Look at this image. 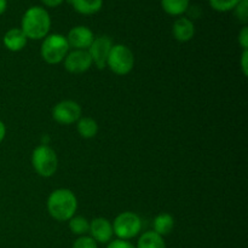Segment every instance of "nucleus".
<instances>
[{"mask_svg":"<svg viewBox=\"0 0 248 248\" xmlns=\"http://www.w3.org/2000/svg\"><path fill=\"white\" fill-rule=\"evenodd\" d=\"M51 28V17L47 10L41 6H31L22 16L21 29L31 40H40L48 35Z\"/></svg>","mask_w":248,"mask_h":248,"instance_id":"obj_1","label":"nucleus"},{"mask_svg":"<svg viewBox=\"0 0 248 248\" xmlns=\"http://www.w3.org/2000/svg\"><path fill=\"white\" fill-rule=\"evenodd\" d=\"M78 208L77 196L69 189H57L47 199V211L53 219L67 222L74 217Z\"/></svg>","mask_w":248,"mask_h":248,"instance_id":"obj_2","label":"nucleus"},{"mask_svg":"<svg viewBox=\"0 0 248 248\" xmlns=\"http://www.w3.org/2000/svg\"><path fill=\"white\" fill-rule=\"evenodd\" d=\"M68 51H69V44L67 38L62 34H50L45 36L40 48L41 57L48 64H58L64 61Z\"/></svg>","mask_w":248,"mask_h":248,"instance_id":"obj_3","label":"nucleus"},{"mask_svg":"<svg viewBox=\"0 0 248 248\" xmlns=\"http://www.w3.org/2000/svg\"><path fill=\"white\" fill-rule=\"evenodd\" d=\"M31 165L36 173L41 177H52L58 167L57 154L52 148L46 144H41L33 150L31 154Z\"/></svg>","mask_w":248,"mask_h":248,"instance_id":"obj_4","label":"nucleus"},{"mask_svg":"<svg viewBox=\"0 0 248 248\" xmlns=\"http://www.w3.org/2000/svg\"><path fill=\"white\" fill-rule=\"evenodd\" d=\"M107 65L116 75H127L135 65V56L127 46L123 44L113 45L109 52Z\"/></svg>","mask_w":248,"mask_h":248,"instance_id":"obj_5","label":"nucleus"},{"mask_svg":"<svg viewBox=\"0 0 248 248\" xmlns=\"http://www.w3.org/2000/svg\"><path fill=\"white\" fill-rule=\"evenodd\" d=\"M113 232L120 240H130L137 236L142 229L140 216L133 212H123L114 219Z\"/></svg>","mask_w":248,"mask_h":248,"instance_id":"obj_6","label":"nucleus"},{"mask_svg":"<svg viewBox=\"0 0 248 248\" xmlns=\"http://www.w3.org/2000/svg\"><path fill=\"white\" fill-rule=\"evenodd\" d=\"M52 118L62 125H70L81 118V107L74 101H62L52 109Z\"/></svg>","mask_w":248,"mask_h":248,"instance_id":"obj_7","label":"nucleus"},{"mask_svg":"<svg viewBox=\"0 0 248 248\" xmlns=\"http://www.w3.org/2000/svg\"><path fill=\"white\" fill-rule=\"evenodd\" d=\"M111 47H113V43L108 36L101 35L93 39L87 51L91 56L92 63H94L98 69H104L107 67V60H108Z\"/></svg>","mask_w":248,"mask_h":248,"instance_id":"obj_8","label":"nucleus"},{"mask_svg":"<svg viewBox=\"0 0 248 248\" xmlns=\"http://www.w3.org/2000/svg\"><path fill=\"white\" fill-rule=\"evenodd\" d=\"M92 65V58L87 50H74L64 58V68L72 74H80L89 70Z\"/></svg>","mask_w":248,"mask_h":248,"instance_id":"obj_9","label":"nucleus"},{"mask_svg":"<svg viewBox=\"0 0 248 248\" xmlns=\"http://www.w3.org/2000/svg\"><path fill=\"white\" fill-rule=\"evenodd\" d=\"M65 38L69 44V47H74L75 50H89L94 35L89 27L77 26L70 29Z\"/></svg>","mask_w":248,"mask_h":248,"instance_id":"obj_10","label":"nucleus"},{"mask_svg":"<svg viewBox=\"0 0 248 248\" xmlns=\"http://www.w3.org/2000/svg\"><path fill=\"white\" fill-rule=\"evenodd\" d=\"M89 232L96 242L99 244H108L113 239V225L106 218H94L93 220L90 222V229Z\"/></svg>","mask_w":248,"mask_h":248,"instance_id":"obj_11","label":"nucleus"},{"mask_svg":"<svg viewBox=\"0 0 248 248\" xmlns=\"http://www.w3.org/2000/svg\"><path fill=\"white\" fill-rule=\"evenodd\" d=\"M172 34L177 41L186 43L195 35V26L188 17H179L172 26Z\"/></svg>","mask_w":248,"mask_h":248,"instance_id":"obj_12","label":"nucleus"},{"mask_svg":"<svg viewBox=\"0 0 248 248\" xmlns=\"http://www.w3.org/2000/svg\"><path fill=\"white\" fill-rule=\"evenodd\" d=\"M27 36L22 31L21 28H11L5 33L4 38H2V43H4L5 47L7 50L12 51V52H18V51L23 50L24 46L27 45Z\"/></svg>","mask_w":248,"mask_h":248,"instance_id":"obj_13","label":"nucleus"},{"mask_svg":"<svg viewBox=\"0 0 248 248\" xmlns=\"http://www.w3.org/2000/svg\"><path fill=\"white\" fill-rule=\"evenodd\" d=\"M70 4L78 14L90 16L101 11L103 0H70Z\"/></svg>","mask_w":248,"mask_h":248,"instance_id":"obj_14","label":"nucleus"},{"mask_svg":"<svg viewBox=\"0 0 248 248\" xmlns=\"http://www.w3.org/2000/svg\"><path fill=\"white\" fill-rule=\"evenodd\" d=\"M136 248H166V244L161 235L150 230L140 235Z\"/></svg>","mask_w":248,"mask_h":248,"instance_id":"obj_15","label":"nucleus"},{"mask_svg":"<svg viewBox=\"0 0 248 248\" xmlns=\"http://www.w3.org/2000/svg\"><path fill=\"white\" fill-rule=\"evenodd\" d=\"M174 227V219L171 215L169 213H160L159 216H156L153 222V228L156 234L165 236V235H169L170 232L173 230Z\"/></svg>","mask_w":248,"mask_h":248,"instance_id":"obj_16","label":"nucleus"},{"mask_svg":"<svg viewBox=\"0 0 248 248\" xmlns=\"http://www.w3.org/2000/svg\"><path fill=\"white\" fill-rule=\"evenodd\" d=\"M190 0H161V7L170 16H182L189 9Z\"/></svg>","mask_w":248,"mask_h":248,"instance_id":"obj_17","label":"nucleus"},{"mask_svg":"<svg viewBox=\"0 0 248 248\" xmlns=\"http://www.w3.org/2000/svg\"><path fill=\"white\" fill-rule=\"evenodd\" d=\"M77 128L79 135L86 140L93 138L98 132V125H97L96 120L91 118H80L78 120Z\"/></svg>","mask_w":248,"mask_h":248,"instance_id":"obj_18","label":"nucleus"},{"mask_svg":"<svg viewBox=\"0 0 248 248\" xmlns=\"http://www.w3.org/2000/svg\"><path fill=\"white\" fill-rule=\"evenodd\" d=\"M69 229L74 235L85 236V234L89 232L90 222L86 219V218L81 217V216L72 217L69 219Z\"/></svg>","mask_w":248,"mask_h":248,"instance_id":"obj_19","label":"nucleus"},{"mask_svg":"<svg viewBox=\"0 0 248 248\" xmlns=\"http://www.w3.org/2000/svg\"><path fill=\"white\" fill-rule=\"evenodd\" d=\"M211 7L218 12L232 11L239 4L240 0H208Z\"/></svg>","mask_w":248,"mask_h":248,"instance_id":"obj_20","label":"nucleus"},{"mask_svg":"<svg viewBox=\"0 0 248 248\" xmlns=\"http://www.w3.org/2000/svg\"><path fill=\"white\" fill-rule=\"evenodd\" d=\"M235 16L242 23H247L248 21V0H240L239 4L234 9Z\"/></svg>","mask_w":248,"mask_h":248,"instance_id":"obj_21","label":"nucleus"},{"mask_svg":"<svg viewBox=\"0 0 248 248\" xmlns=\"http://www.w3.org/2000/svg\"><path fill=\"white\" fill-rule=\"evenodd\" d=\"M72 248H98L97 242L90 236H80L73 244Z\"/></svg>","mask_w":248,"mask_h":248,"instance_id":"obj_22","label":"nucleus"},{"mask_svg":"<svg viewBox=\"0 0 248 248\" xmlns=\"http://www.w3.org/2000/svg\"><path fill=\"white\" fill-rule=\"evenodd\" d=\"M239 44L244 50H248V27L244 26L239 33Z\"/></svg>","mask_w":248,"mask_h":248,"instance_id":"obj_23","label":"nucleus"},{"mask_svg":"<svg viewBox=\"0 0 248 248\" xmlns=\"http://www.w3.org/2000/svg\"><path fill=\"white\" fill-rule=\"evenodd\" d=\"M107 248H136L131 242L126 241V240H114V241L109 242Z\"/></svg>","mask_w":248,"mask_h":248,"instance_id":"obj_24","label":"nucleus"},{"mask_svg":"<svg viewBox=\"0 0 248 248\" xmlns=\"http://www.w3.org/2000/svg\"><path fill=\"white\" fill-rule=\"evenodd\" d=\"M247 60H248V50H244V52H242V56H241V69H242V73H244V75L248 74Z\"/></svg>","mask_w":248,"mask_h":248,"instance_id":"obj_25","label":"nucleus"},{"mask_svg":"<svg viewBox=\"0 0 248 248\" xmlns=\"http://www.w3.org/2000/svg\"><path fill=\"white\" fill-rule=\"evenodd\" d=\"M63 1H64V0H41V2L47 7H57L60 6Z\"/></svg>","mask_w":248,"mask_h":248,"instance_id":"obj_26","label":"nucleus"},{"mask_svg":"<svg viewBox=\"0 0 248 248\" xmlns=\"http://www.w3.org/2000/svg\"><path fill=\"white\" fill-rule=\"evenodd\" d=\"M5 136H6V127H5V124L0 120V143L4 140Z\"/></svg>","mask_w":248,"mask_h":248,"instance_id":"obj_27","label":"nucleus"},{"mask_svg":"<svg viewBox=\"0 0 248 248\" xmlns=\"http://www.w3.org/2000/svg\"><path fill=\"white\" fill-rule=\"evenodd\" d=\"M7 9V0H0V16L5 14Z\"/></svg>","mask_w":248,"mask_h":248,"instance_id":"obj_28","label":"nucleus"}]
</instances>
